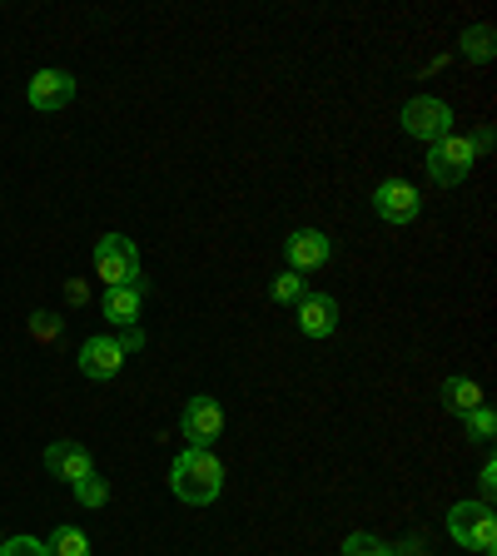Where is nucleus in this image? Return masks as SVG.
Returning a JSON list of instances; mask_svg holds the SVG:
<instances>
[{
	"label": "nucleus",
	"mask_w": 497,
	"mask_h": 556,
	"mask_svg": "<svg viewBox=\"0 0 497 556\" xmlns=\"http://www.w3.org/2000/svg\"><path fill=\"white\" fill-rule=\"evenodd\" d=\"M170 486L174 497L189 502V507H209L224 492V463L209 447H185L170 467Z\"/></svg>",
	"instance_id": "obj_1"
},
{
	"label": "nucleus",
	"mask_w": 497,
	"mask_h": 556,
	"mask_svg": "<svg viewBox=\"0 0 497 556\" xmlns=\"http://www.w3.org/2000/svg\"><path fill=\"white\" fill-rule=\"evenodd\" d=\"M448 532H452V542L468 546V552L497 556V517L487 502H458V507L448 511Z\"/></svg>",
	"instance_id": "obj_2"
},
{
	"label": "nucleus",
	"mask_w": 497,
	"mask_h": 556,
	"mask_svg": "<svg viewBox=\"0 0 497 556\" xmlns=\"http://www.w3.org/2000/svg\"><path fill=\"white\" fill-rule=\"evenodd\" d=\"M95 278H100L104 289L139 283V249L125 239V233H104V239H95Z\"/></svg>",
	"instance_id": "obj_3"
},
{
	"label": "nucleus",
	"mask_w": 497,
	"mask_h": 556,
	"mask_svg": "<svg viewBox=\"0 0 497 556\" xmlns=\"http://www.w3.org/2000/svg\"><path fill=\"white\" fill-rule=\"evenodd\" d=\"M398 119H403L408 135H413L418 144H428V150L438 144V139L452 135V110L438 100V94H413V100L403 104V115H398Z\"/></svg>",
	"instance_id": "obj_4"
},
{
	"label": "nucleus",
	"mask_w": 497,
	"mask_h": 556,
	"mask_svg": "<svg viewBox=\"0 0 497 556\" xmlns=\"http://www.w3.org/2000/svg\"><path fill=\"white\" fill-rule=\"evenodd\" d=\"M477 164V150L468 135H448L428 150V179L433 185H463Z\"/></svg>",
	"instance_id": "obj_5"
},
{
	"label": "nucleus",
	"mask_w": 497,
	"mask_h": 556,
	"mask_svg": "<svg viewBox=\"0 0 497 556\" xmlns=\"http://www.w3.org/2000/svg\"><path fill=\"white\" fill-rule=\"evenodd\" d=\"M179 428H185L189 447H214L224 432V407L220 397H189L185 413H179Z\"/></svg>",
	"instance_id": "obj_6"
},
{
	"label": "nucleus",
	"mask_w": 497,
	"mask_h": 556,
	"mask_svg": "<svg viewBox=\"0 0 497 556\" xmlns=\"http://www.w3.org/2000/svg\"><path fill=\"white\" fill-rule=\"evenodd\" d=\"M418 208H423V194H418L408 179H383V185L373 189V214H378L383 224H413Z\"/></svg>",
	"instance_id": "obj_7"
},
{
	"label": "nucleus",
	"mask_w": 497,
	"mask_h": 556,
	"mask_svg": "<svg viewBox=\"0 0 497 556\" xmlns=\"http://www.w3.org/2000/svg\"><path fill=\"white\" fill-rule=\"evenodd\" d=\"M120 368H125V348H120V338L110 333H95L80 343V372L95 382H110L120 378Z\"/></svg>",
	"instance_id": "obj_8"
},
{
	"label": "nucleus",
	"mask_w": 497,
	"mask_h": 556,
	"mask_svg": "<svg viewBox=\"0 0 497 556\" xmlns=\"http://www.w3.org/2000/svg\"><path fill=\"white\" fill-rule=\"evenodd\" d=\"M284 249H289V268H294V274H309V268H324L328 258H334V239H328L324 229H294Z\"/></svg>",
	"instance_id": "obj_9"
},
{
	"label": "nucleus",
	"mask_w": 497,
	"mask_h": 556,
	"mask_svg": "<svg viewBox=\"0 0 497 556\" xmlns=\"http://www.w3.org/2000/svg\"><path fill=\"white\" fill-rule=\"evenodd\" d=\"M70 100H75V75H70V70H40V75L30 80L35 110L55 115V110H70Z\"/></svg>",
	"instance_id": "obj_10"
},
{
	"label": "nucleus",
	"mask_w": 497,
	"mask_h": 556,
	"mask_svg": "<svg viewBox=\"0 0 497 556\" xmlns=\"http://www.w3.org/2000/svg\"><path fill=\"white\" fill-rule=\"evenodd\" d=\"M294 313H299L303 338H328L338 328V299H328V293H303V299L294 303Z\"/></svg>",
	"instance_id": "obj_11"
},
{
	"label": "nucleus",
	"mask_w": 497,
	"mask_h": 556,
	"mask_svg": "<svg viewBox=\"0 0 497 556\" xmlns=\"http://www.w3.org/2000/svg\"><path fill=\"white\" fill-rule=\"evenodd\" d=\"M46 467H50V477H60V482H80V477H90L95 472V457L80 447V442H50L46 447Z\"/></svg>",
	"instance_id": "obj_12"
},
{
	"label": "nucleus",
	"mask_w": 497,
	"mask_h": 556,
	"mask_svg": "<svg viewBox=\"0 0 497 556\" xmlns=\"http://www.w3.org/2000/svg\"><path fill=\"white\" fill-rule=\"evenodd\" d=\"M100 308L115 328H135L139 313H145V278H139V283H125V289H104Z\"/></svg>",
	"instance_id": "obj_13"
},
{
	"label": "nucleus",
	"mask_w": 497,
	"mask_h": 556,
	"mask_svg": "<svg viewBox=\"0 0 497 556\" xmlns=\"http://www.w3.org/2000/svg\"><path fill=\"white\" fill-rule=\"evenodd\" d=\"M443 403H448V413L468 417L473 407H483V388H477L473 378H448L443 382Z\"/></svg>",
	"instance_id": "obj_14"
},
{
	"label": "nucleus",
	"mask_w": 497,
	"mask_h": 556,
	"mask_svg": "<svg viewBox=\"0 0 497 556\" xmlns=\"http://www.w3.org/2000/svg\"><path fill=\"white\" fill-rule=\"evenodd\" d=\"M46 556H90V536L80 527H55L46 542Z\"/></svg>",
	"instance_id": "obj_15"
},
{
	"label": "nucleus",
	"mask_w": 497,
	"mask_h": 556,
	"mask_svg": "<svg viewBox=\"0 0 497 556\" xmlns=\"http://www.w3.org/2000/svg\"><path fill=\"white\" fill-rule=\"evenodd\" d=\"M463 55L473 60V65H487V60H493V25H473V30H463Z\"/></svg>",
	"instance_id": "obj_16"
},
{
	"label": "nucleus",
	"mask_w": 497,
	"mask_h": 556,
	"mask_svg": "<svg viewBox=\"0 0 497 556\" xmlns=\"http://www.w3.org/2000/svg\"><path fill=\"white\" fill-rule=\"evenodd\" d=\"M75 497H80L85 507H104V502H110V482H104L100 472H90V477L75 482Z\"/></svg>",
	"instance_id": "obj_17"
},
{
	"label": "nucleus",
	"mask_w": 497,
	"mask_h": 556,
	"mask_svg": "<svg viewBox=\"0 0 497 556\" xmlns=\"http://www.w3.org/2000/svg\"><path fill=\"white\" fill-rule=\"evenodd\" d=\"M463 422H468V432H473V442H483V447H487V442H493V432H497V417H493V407H473V413H468L463 417Z\"/></svg>",
	"instance_id": "obj_18"
},
{
	"label": "nucleus",
	"mask_w": 497,
	"mask_h": 556,
	"mask_svg": "<svg viewBox=\"0 0 497 556\" xmlns=\"http://www.w3.org/2000/svg\"><path fill=\"white\" fill-rule=\"evenodd\" d=\"M303 293H309V289H303V274H294V268L274 278V299H278V303H299Z\"/></svg>",
	"instance_id": "obj_19"
},
{
	"label": "nucleus",
	"mask_w": 497,
	"mask_h": 556,
	"mask_svg": "<svg viewBox=\"0 0 497 556\" xmlns=\"http://www.w3.org/2000/svg\"><path fill=\"white\" fill-rule=\"evenodd\" d=\"M383 552H388V546H383L378 536H369V532H353L344 542V556H383Z\"/></svg>",
	"instance_id": "obj_20"
},
{
	"label": "nucleus",
	"mask_w": 497,
	"mask_h": 556,
	"mask_svg": "<svg viewBox=\"0 0 497 556\" xmlns=\"http://www.w3.org/2000/svg\"><path fill=\"white\" fill-rule=\"evenodd\" d=\"M0 556H46V542H35V536H5Z\"/></svg>",
	"instance_id": "obj_21"
},
{
	"label": "nucleus",
	"mask_w": 497,
	"mask_h": 556,
	"mask_svg": "<svg viewBox=\"0 0 497 556\" xmlns=\"http://www.w3.org/2000/svg\"><path fill=\"white\" fill-rule=\"evenodd\" d=\"M30 333L40 338V343H50V338L60 333V318H55V313H35V318H30Z\"/></svg>",
	"instance_id": "obj_22"
},
{
	"label": "nucleus",
	"mask_w": 497,
	"mask_h": 556,
	"mask_svg": "<svg viewBox=\"0 0 497 556\" xmlns=\"http://www.w3.org/2000/svg\"><path fill=\"white\" fill-rule=\"evenodd\" d=\"M477 486H483V502L493 507V492H497V463H493V457H487L483 472H477Z\"/></svg>",
	"instance_id": "obj_23"
},
{
	"label": "nucleus",
	"mask_w": 497,
	"mask_h": 556,
	"mask_svg": "<svg viewBox=\"0 0 497 556\" xmlns=\"http://www.w3.org/2000/svg\"><path fill=\"white\" fill-rule=\"evenodd\" d=\"M120 348H125V353H139V348H145V333H139V328H125V333H120Z\"/></svg>",
	"instance_id": "obj_24"
},
{
	"label": "nucleus",
	"mask_w": 497,
	"mask_h": 556,
	"mask_svg": "<svg viewBox=\"0 0 497 556\" xmlns=\"http://www.w3.org/2000/svg\"><path fill=\"white\" fill-rule=\"evenodd\" d=\"M473 150H493V129H477V135H473Z\"/></svg>",
	"instance_id": "obj_25"
},
{
	"label": "nucleus",
	"mask_w": 497,
	"mask_h": 556,
	"mask_svg": "<svg viewBox=\"0 0 497 556\" xmlns=\"http://www.w3.org/2000/svg\"><path fill=\"white\" fill-rule=\"evenodd\" d=\"M383 556H408V552H383Z\"/></svg>",
	"instance_id": "obj_26"
}]
</instances>
